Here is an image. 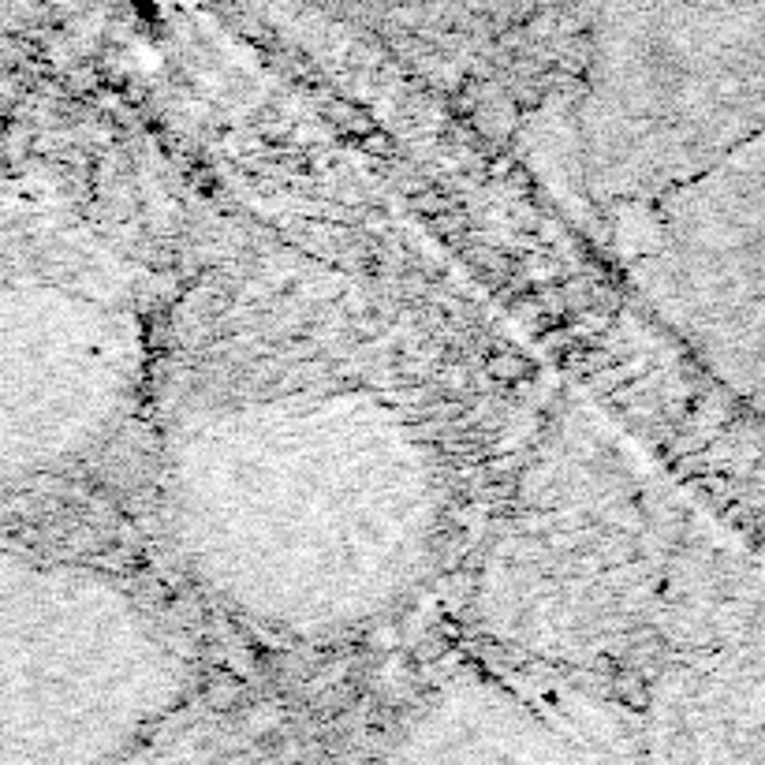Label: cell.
<instances>
[{
  "label": "cell",
  "mask_w": 765,
  "mask_h": 765,
  "mask_svg": "<svg viewBox=\"0 0 765 765\" xmlns=\"http://www.w3.org/2000/svg\"><path fill=\"white\" fill-rule=\"evenodd\" d=\"M362 765H642V740L587 695L460 680L404 717Z\"/></svg>",
  "instance_id": "2"
},
{
  "label": "cell",
  "mask_w": 765,
  "mask_h": 765,
  "mask_svg": "<svg viewBox=\"0 0 765 765\" xmlns=\"http://www.w3.org/2000/svg\"><path fill=\"white\" fill-rule=\"evenodd\" d=\"M642 765H765V676L683 683L642 735Z\"/></svg>",
  "instance_id": "3"
},
{
  "label": "cell",
  "mask_w": 765,
  "mask_h": 765,
  "mask_svg": "<svg viewBox=\"0 0 765 765\" xmlns=\"http://www.w3.org/2000/svg\"><path fill=\"white\" fill-rule=\"evenodd\" d=\"M165 500L190 571L288 635L367 624L430 553L426 444L373 396H285L195 418L169 449Z\"/></svg>",
  "instance_id": "1"
}]
</instances>
